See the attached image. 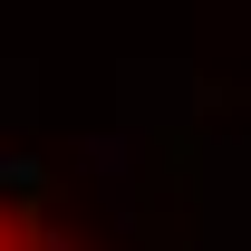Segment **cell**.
<instances>
[{
  "label": "cell",
  "instance_id": "cell-1",
  "mask_svg": "<svg viewBox=\"0 0 251 251\" xmlns=\"http://www.w3.org/2000/svg\"><path fill=\"white\" fill-rule=\"evenodd\" d=\"M0 251H58V242H49V232H39L20 203H0Z\"/></svg>",
  "mask_w": 251,
  "mask_h": 251
}]
</instances>
